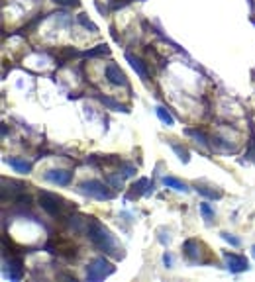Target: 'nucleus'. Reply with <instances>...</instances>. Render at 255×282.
<instances>
[{"label":"nucleus","mask_w":255,"mask_h":282,"mask_svg":"<svg viewBox=\"0 0 255 282\" xmlns=\"http://www.w3.org/2000/svg\"><path fill=\"white\" fill-rule=\"evenodd\" d=\"M89 239L93 241V245L96 249H100L104 255H110L114 259H124V247L116 243L114 235L110 233V229L106 226H102L96 218H91L89 229H87Z\"/></svg>","instance_id":"1"},{"label":"nucleus","mask_w":255,"mask_h":282,"mask_svg":"<svg viewBox=\"0 0 255 282\" xmlns=\"http://www.w3.org/2000/svg\"><path fill=\"white\" fill-rule=\"evenodd\" d=\"M39 204H41V208H43L51 218L61 220V222H65V220L77 210L75 204H71V202L65 200L63 196L53 194V192H47V190H41V192H39Z\"/></svg>","instance_id":"2"},{"label":"nucleus","mask_w":255,"mask_h":282,"mask_svg":"<svg viewBox=\"0 0 255 282\" xmlns=\"http://www.w3.org/2000/svg\"><path fill=\"white\" fill-rule=\"evenodd\" d=\"M79 192L89 196V198H95V200H112L114 198V192L100 180H85L79 184Z\"/></svg>","instance_id":"3"},{"label":"nucleus","mask_w":255,"mask_h":282,"mask_svg":"<svg viewBox=\"0 0 255 282\" xmlns=\"http://www.w3.org/2000/svg\"><path fill=\"white\" fill-rule=\"evenodd\" d=\"M114 271H116V267H114L108 259L96 257V259L87 267V279L91 282L104 281V279H108L110 275H114Z\"/></svg>","instance_id":"4"},{"label":"nucleus","mask_w":255,"mask_h":282,"mask_svg":"<svg viewBox=\"0 0 255 282\" xmlns=\"http://www.w3.org/2000/svg\"><path fill=\"white\" fill-rule=\"evenodd\" d=\"M45 251H49V253H53V255L67 257V259L77 257V247L71 245L69 241H63V239H51V241L45 245Z\"/></svg>","instance_id":"5"},{"label":"nucleus","mask_w":255,"mask_h":282,"mask_svg":"<svg viewBox=\"0 0 255 282\" xmlns=\"http://www.w3.org/2000/svg\"><path fill=\"white\" fill-rule=\"evenodd\" d=\"M224 261H226V269L234 275L238 273H244L250 269V261L244 257V255H236V253H230V251H224Z\"/></svg>","instance_id":"6"},{"label":"nucleus","mask_w":255,"mask_h":282,"mask_svg":"<svg viewBox=\"0 0 255 282\" xmlns=\"http://www.w3.org/2000/svg\"><path fill=\"white\" fill-rule=\"evenodd\" d=\"M200 247H202V243L198 241V239H187L185 241V255H187V259L191 261V263H206V259L202 257V251H200Z\"/></svg>","instance_id":"7"},{"label":"nucleus","mask_w":255,"mask_h":282,"mask_svg":"<svg viewBox=\"0 0 255 282\" xmlns=\"http://www.w3.org/2000/svg\"><path fill=\"white\" fill-rule=\"evenodd\" d=\"M45 178L53 184H59V186H69L71 180H73V172L67 170V169H53V170H47L45 172Z\"/></svg>","instance_id":"8"},{"label":"nucleus","mask_w":255,"mask_h":282,"mask_svg":"<svg viewBox=\"0 0 255 282\" xmlns=\"http://www.w3.org/2000/svg\"><path fill=\"white\" fill-rule=\"evenodd\" d=\"M106 79H108V83L114 85V86H126L128 85L126 75H124V73L120 71V67L114 65V63H110V65L106 67Z\"/></svg>","instance_id":"9"},{"label":"nucleus","mask_w":255,"mask_h":282,"mask_svg":"<svg viewBox=\"0 0 255 282\" xmlns=\"http://www.w3.org/2000/svg\"><path fill=\"white\" fill-rule=\"evenodd\" d=\"M6 265L10 267V269L6 271V277H8L10 281H20V279H22V275H24L22 259H20V257H10V261L6 259Z\"/></svg>","instance_id":"10"},{"label":"nucleus","mask_w":255,"mask_h":282,"mask_svg":"<svg viewBox=\"0 0 255 282\" xmlns=\"http://www.w3.org/2000/svg\"><path fill=\"white\" fill-rule=\"evenodd\" d=\"M126 61L129 63V67L139 75V79H143V81H147V79H149L147 67H145V63H143L139 57H135L133 53H126Z\"/></svg>","instance_id":"11"},{"label":"nucleus","mask_w":255,"mask_h":282,"mask_svg":"<svg viewBox=\"0 0 255 282\" xmlns=\"http://www.w3.org/2000/svg\"><path fill=\"white\" fill-rule=\"evenodd\" d=\"M151 190H153V182H149V178H139L137 182H133L129 198H139L143 194H149Z\"/></svg>","instance_id":"12"},{"label":"nucleus","mask_w":255,"mask_h":282,"mask_svg":"<svg viewBox=\"0 0 255 282\" xmlns=\"http://www.w3.org/2000/svg\"><path fill=\"white\" fill-rule=\"evenodd\" d=\"M6 163L16 170V172H22V174H28L32 170V163L26 161V159H20V157H8Z\"/></svg>","instance_id":"13"},{"label":"nucleus","mask_w":255,"mask_h":282,"mask_svg":"<svg viewBox=\"0 0 255 282\" xmlns=\"http://www.w3.org/2000/svg\"><path fill=\"white\" fill-rule=\"evenodd\" d=\"M194 188H196L198 194H202V196H206V198H210V200H220V198H222V192L216 190V188H212V186H204V184H198V182H196Z\"/></svg>","instance_id":"14"},{"label":"nucleus","mask_w":255,"mask_h":282,"mask_svg":"<svg viewBox=\"0 0 255 282\" xmlns=\"http://www.w3.org/2000/svg\"><path fill=\"white\" fill-rule=\"evenodd\" d=\"M163 184L169 186V188H173V190H177V192H189L191 190L183 180H179L175 176H163Z\"/></svg>","instance_id":"15"},{"label":"nucleus","mask_w":255,"mask_h":282,"mask_svg":"<svg viewBox=\"0 0 255 282\" xmlns=\"http://www.w3.org/2000/svg\"><path fill=\"white\" fill-rule=\"evenodd\" d=\"M185 134H187V136H191V138L196 141V143H200L204 149H208V147H210V143H208V138H206V134H204V132L189 128V130H185Z\"/></svg>","instance_id":"16"},{"label":"nucleus","mask_w":255,"mask_h":282,"mask_svg":"<svg viewBox=\"0 0 255 282\" xmlns=\"http://www.w3.org/2000/svg\"><path fill=\"white\" fill-rule=\"evenodd\" d=\"M155 114H157V118L167 126V128H171V126H175V118L171 116V112L167 110V108H163V106H157L155 108Z\"/></svg>","instance_id":"17"},{"label":"nucleus","mask_w":255,"mask_h":282,"mask_svg":"<svg viewBox=\"0 0 255 282\" xmlns=\"http://www.w3.org/2000/svg\"><path fill=\"white\" fill-rule=\"evenodd\" d=\"M98 100L104 104V106H108L110 110H114V112H128L126 106H122L120 102H116L114 98H108V96H98Z\"/></svg>","instance_id":"18"},{"label":"nucleus","mask_w":255,"mask_h":282,"mask_svg":"<svg viewBox=\"0 0 255 282\" xmlns=\"http://www.w3.org/2000/svg\"><path fill=\"white\" fill-rule=\"evenodd\" d=\"M79 55H85V53H81V51H77V49H73V47H63L61 51H59V65H63L67 59H73V57H79Z\"/></svg>","instance_id":"19"},{"label":"nucleus","mask_w":255,"mask_h":282,"mask_svg":"<svg viewBox=\"0 0 255 282\" xmlns=\"http://www.w3.org/2000/svg\"><path fill=\"white\" fill-rule=\"evenodd\" d=\"M171 147H173V151L177 153V157H179L183 163H189V161H191V153H189L187 147H183V145H179V143H171Z\"/></svg>","instance_id":"20"},{"label":"nucleus","mask_w":255,"mask_h":282,"mask_svg":"<svg viewBox=\"0 0 255 282\" xmlns=\"http://www.w3.org/2000/svg\"><path fill=\"white\" fill-rule=\"evenodd\" d=\"M108 53H110V47H108L106 43H100V45H96L95 49L85 51L87 57H100V55H108Z\"/></svg>","instance_id":"21"},{"label":"nucleus","mask_w":255,"mask_h":282,"mask_svg":"<svg viewBox=\"0 0 255 282\" xmlns=\"http://www.w3.org/2000/svg\"><path fill=\"white\" fill-rule=\"evenodd\" d=\"M246 161H254L255 163V130L252 128V140H250V147L246 151Z\"/></svg>","instance_id":"22"},{"label":"nucleus","mask_w":255,"mask_h":282,"mask_svg":"<svg viewBox=\"0 0 255 282\" xmlns=\"http://www.w3.org/2000/svg\"><path fill=\"white\" fill-rule=\"evenodd\" d=\"M79 22H81V24H83L87 29H91V31H98V26H96V24H93V22H91V20H89L85 14H81V16H79Z\"/></svg>","instance_id":"23"},{"label":"nucleus","mask_w":255,"mask_h":282,"mask_svg":"<svg viewBox=\"0 0 255 282\" xmlns=\"http://www.w3.org/2000/svg\"><path fill=\"white\" fill-rule=\"evenodd\" d=\"M135 174V167L131 163H122V176L124 178H131Z\"/></svg>","instance_id":"24"},{"label":"nucleus","mask_w":255,"mask_h":282,"mask_svg":"<svg viewBox=\"0 0 255 282\" xmlns=\"http://www.w3.org/2000/svg\"><path fill=\"white\" fill-rule=\"evenodd\" d=\"M220 235H222V239H224V241H228V243H230V245H234V247H240V243H242L238 237H234V235H230V233H226V231H222Z\"/></svg>","instance_id":"25"},{"label":"nucleus","mask_w":255,"mask_h":282,"mask_svg":"<svg viewBox=\"0 0 255 282\" xmlns=\"http://www.w3.org/2000/svg\"><path fill=\"white\" fill-rule=\"evenodd\" d=\"M200 212H202V216H204L206 220H212V218H214V210H212L208 204H200Z\"/></svg>","instance_id":"26"},{"label":"nucleus","mask_w":255,"mask_h":282,"mask_svg":"<svg viewBox=\"0 0 255 282\" xmlns=\"http://www.w3.org/2000/svg\"><path fill=\"white\" fill-rule=\"evenodd\" d=\"M53 2L59 6H77L79 4V0H53Z\"/></svg>","instance_id":"27"},{"label":"nucleus","mask_w":255,"mask_h":282,"mask_svg":"<svg viewBox=\"0 0 255 282\" xmlns=\"http://www.w3.org/2000/svg\"><path fill=\"white\" fill-rule=\"evenodd\" d=\"M129 2H131V0H114V2H112V8H114V10L124 8V6H126V4H129Z\"/></svg>","instance_id":"28"},{"label":"nucleus","mask_w":255,"mask_h":282,"mask_svg":"<svg viewBox=\"0 0 255 282\" xmlns=\"http://www.w3.org/2000/svg\"><path fill=\"white\" fill-rule=\"evenodd\" d=\"M163 263H165V267H171V265H173V257H171L169 253H165V255H163Z\"/></svg>","instance_id":"29"},{"label":"nucleus","mask_w":255,"mask_h":282,"mask_svg":"<svg viewBox=\"0 0 255 282\" xmlns=\"http://www.w3.org/2000/svg\"><path fill=\"white\" fill-rule=\"evenodd\" d=\"M254 255H255V245H254Z\"/></svg>","instance_id":"30"}]
</instances>
